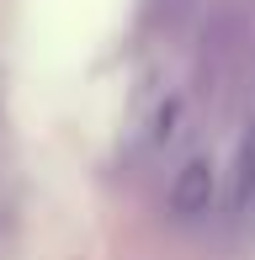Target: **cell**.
<instances>
[{
  "label": "cell",
  "instance_id": "obj_1",
  "mask_svg": "<svg viewBox=\"0 0 255 260\" xmlns=\"http://www.w3.org/2000/svg\"><path fill=\"white\" fill-rule=\"evenodd\" d=\"M213 165L207 159H186L176 175H170V212L176 218H202V212H213Z\"/></svg>",
  "mask_w": 255,
  "mask_h": 260
},
{
  "label": "cell",
  "instance_id": "obj_2",
  "mask_svg": "<svg viewBox=\"0 0 255 260\" xmlns=\"http://www.w3.org/2000/svg\"><path fill=\"white\" fill-rule=\"evenodd\" d=\"M239 197H255V117H250V133H245V149H239Z\"/></svg>",
  "mask_w": 255,
  "mask_h": 260
}]
</instances>
